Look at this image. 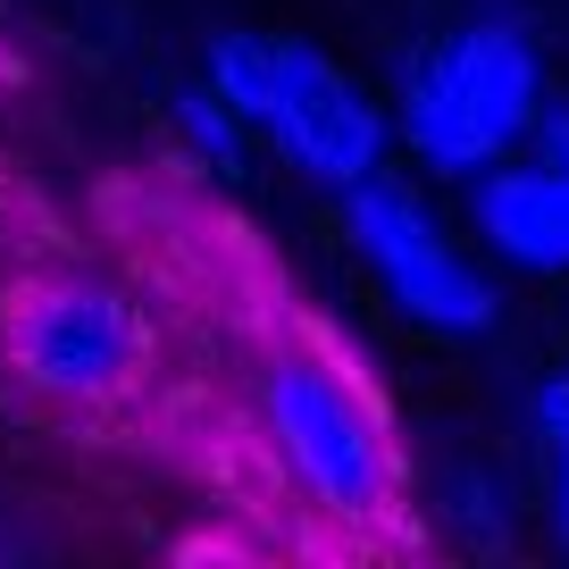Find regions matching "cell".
I'll return each instance as SVG.
<instances>
[{
  "label": "cell",
  "mask_w": 569,
  "mask_h": 569,
  "mask_svg": "<svg viewBox=\"0 0 569 569\" xmlns=\"http://www.w3.org/2000/svg\"><path fill=\"white\" fill-rule=\"evenodd\" d=\"M260 445L284 486L336 528H393L402 519V445L377 393L319 343H284L260 360Z\"/></svg>",
  "instance_id": "obj_1"
},
{
  "label": "cell",
  "mask_w": 569,
  "mask_h": 569,
  "mask_svg": "<svg viewBox=\"0 0 569 569\" xmlns=\"http://www.w3.org/2000/svg\"><path fill=\"white\" fill-rule=\"evenodd\" d=\"M0 360L42 402H68V410L126 402L151 369V310L118 277L42 268V277H18L0 302Z\"/></svg>",
  "instance_id": "obj_2"
},
{
  "label": "cell",
  "mask_w": 569,
  "mask_h": 569,
  "mask_svg": "<svg viewBox=\"0 0 569 569\" xmlns=\"http://www.w3.org/2000/svg\"><path fill=\"white\" fill-rule=\"evenodd\" d=\"M536 101H545L536 42L519 34L511 18H469V26H452L436 51L410 59L402 142L436 177H478V168L511 160V142H528Z\"/></svg>",
  "instance_id": "obj_3"
},
{
  "label": "cell",
  "mask_w": 569,
  "mask_h": 569,
  "mask_svg": "<svg viewBox=\"0 0 569 569\" xmlns=\"http://www.w3.org/2000/svg\"><path fill=\"white\" fill-rule=\"evenodd\" d=\"M336 201H343V234H352L360 268L386 284V302L410 327H427V336H486L495 327V284L469 268V251L436 227V210L402 177L377 168V177L343 184Z\"/></svg>",
  "instance_id": "obj_4"
},
{
  "label": "cell",
  "mask_w": 569,
  "mask_h": 569,
  "mask_svg": "<svg viewBox=\"0 0 569 569\" xmlns=\"http://www.w3.org/2000/svg\"><path fill=\"white\" fill-rule=\"evenodd\" d=\"M251 134H268L277 160L319 193L377 177L393 151V118L369 101V84L343 59H327L319 42H284V34L268 42V84L251 109Z\"/></svg>",
  "instance_id": "obj_5"
},
{
  "label": "cell",
  "mask_w": 569,
  "mask_h": 569,
  "mask_svg": "<svg viewBox=\"0 0 569 569\" xmlns=\"http://www.w3.org/2000/svg\"><path fill=\"white\" fill-rule=\"evenodd\" d=\"M469 218H478V234L511 268H545V277L569 268V168H552V160H528V168L495 160V168H478Z\"/></svg>",
  "instance_id": "obj_6"
},
{
  "label": "cell",
  "mask_w": 569,
  "mask_h": 569,
  "mask_svg": "<svg viewBox=\"0 0 569 569\" xmlns=\"http://www.w3.org/2000/svg\"><path fill=\"white\" fill-rule=\"evenodd\" d=\"M168 126H177V142L193 151L201 168H210V177H234V168H243V134H251V126L234 118V109L218 101L201 76H193V84H177V101H168Z\"/></svg>",
  "instance_id": "obj_7"
},
{
  "label": "cell",
  "mask_w": 569,
  "mask_h": 569,
  "mask_svg": "<svg viewBox=\"0 0 569 569\" xmlns=\"http://www.w3.org/2000/svg\"><path fill=\"white\" fill-rule=\"evenodd\" d=\"M536 436H545V452H552V528H561V545H569V377H552V386L536 393Z\"/></svg>",
  "instance_id": "obj_8"
},
{
  "label": "cell",
  "mask_w": 569,
  "mask_h": 569,
  "mask_svg": "<svg viewBox=\"0 0 569 569\" xmlns=\"http://www.w3.org/2000/svg\"><path fill=\"white\" fill-rule=\"evenodd\" d=\"M528 142H536V160L569 168V101H536V126H528Z\"/></svg>",
  "instance_id": "obj_9"
}]
</instances>
